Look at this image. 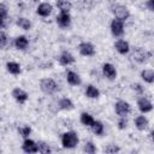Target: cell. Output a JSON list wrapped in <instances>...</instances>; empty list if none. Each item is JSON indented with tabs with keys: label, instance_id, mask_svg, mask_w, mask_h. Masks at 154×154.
I'll use <instances>...</instances> for the list:
<instances>
[{
	"label": "cell",
	"instance_id": "cell-2",
	"mask_svg": "<svg viewBox=\"0 0 154 154\" xmlns=\"http://www.w3.org/2000/svg\"><path fill=\"white\" fill-rule=\"evenodd\" d=\"M40 89L45 94L52 95V94H54V93L58 91L59 87H58V83L54 79H52V78H43L40 82Z\"/></svg>",
	"mask_w": 154,
	"mask_h": 154
},
{
	"label": "cell",
	"instance_id": "cell-14",
	"mask_svg": "<svg viewBox=\"0 0 154 154\" xmlns=\"http://www.w3.org/2000/svg\"><path fill=\"white\" fill-rule=\"evenodd\" d=\"M114 48H116V51L119 54H123V55L124 54H128L130 52V45H129V42L125 41V40H122V38H119V40H117L114 42Z\"/></svg>",
	"mask_w": 154,
	"mask_h": 154
},
{
	"label": "cell",
	"instance_id": "cell-16",
	"mask_svg": "<svg viewBox=\"0 0 154 154\" xmlns=\"http://www.w3.org/2000/svg\"><path fill=\"white\" fill-rule=\"evenodd\" d=\"M59 63H60V65H63V66H69V65H71V64L75 63V57H73L70 52L64 51V52L59 55Z\"/></svg>",
	"mask_w": 154,
	"mask_h": 154
},
{
	"label": "cell",
	"instance_id": "cell-30",
	"mask_svg": "<svg viewBox=\"0 0 154 154\" xmlns=\"http://www.w3.org/2000/svg\"><path fill=\"white\" fill-rule=\"evenodd\" d=\"M103 152L105 153H118V152H120V148L116 144H108L103 148Z\"/></svg>",
	"mask_w": 154,
	"mask_h": 154
},
{
	"label": "cell",
	"instance_id": "cell-31",
	"mask_svg": "<svg viewBox=\"0 0 154 154\" xmlns=\"http://www.w3.org/2000/svg\"><path fill=\"white\" fill-rule=\"evenodd\" d=\"M8 43V37L5 32H0V48H5Z\"/></svg>",
	"mask_w": 154,
	"mask_h": 154
},
{
	"label": "cell",
	"instance_id": "cell-19",
	"mask_svg": "<svg viewBox=\"0 0 154 154\" xmlns=\"http://www.w3.org/2000/svg\"><path fill=\"white\" fill-rule=\"evenodd\" d=\"M58 105H59V108H60V109H64V111H71V109H73V107H75L72 100L69 99V97H63V99H60Z\"/></svg>",
	"mask_w": 154,
	"mask_h": 154
},
{
	"label": "cell",
	"instance_id": "cell-8",
	"mask_svg": "<svg viewBox=\"0 0 154 154\" xmlns=\"http://www.w3.org/2000/svg\"><path fill=\"white\" fill-rule=\"evenodd\" d=\"M102 73L109 81H114L117 78V70L111 63H105L102 65Z\"/></svg>",
	"mask_w": 154,
	"mask_h": 154
},
{
	"label": "cell",
	"instance_id": "cell-6",
	"mask_svg": "<svg viewBox=\"0 0 154 154\" xmlns=\"http://www.w3.org/2000/svg\"><path fill=\"white\" fill-rule=\"evenodd\" d=\"M149 55H150V54H149L147 51H144L143 48H141V47L135 48L134 52H132V59H134L135 61H137L138 64L146 63V61L148 60Z\"/></svg>",
	"mask_w": 154,
	"mask_h": 154
},
{
	"label": "cell",
	"instance_id": "cell-9",
	"mask_svg": "<svg viewBox=\"0 0 154 154\" xmlns=\"http://www.w3.org/2000/svg\"><path fill=\"white\" fill-rule=\"evenodd\" d=\"M57 23L60 28L63 29H66L71 25V16L69 12H60L58 16H57Z\"/></svg>",
	"mask_w": 154,
	"mask_h": 154
},
{
	"label": "cell",
	"instance_id": "cell-24",
	"mask_svg": "<svg viewBox=\"0 0 154 154\" xmlns=\"http://www.w3.org/2000/svg\"><path fill=\"white\" fill-rule=\"evenodd\" d=\"M55 5L60 10V12H69L72 7V4L69 0H57Z\"/></svg>",
	"mask_w": 154,
	"mask_h": 154
},
{
	"label": "cell",
	"instance_id": "cell-23",
	"mask_svg": "<svg viewBox=\"0 0 154 154\" xmlns=\"http://www.w3.org/2000/svg\"><path fill=\"white\" fill-rule=\"evenodd\" d=\"M141 77L144 82L147 83H153L154 82V71L152 69H144L141 71Z\"/></svg>",
	"mask_w": 154,
	"mask_h": 154
},
{
	"label": "cell",
	"instance_id": "cell-22",
	"mask_svg": "<svg viewBox=\"0 0 154 154\" xmlns=\"http://www.w3.org/2000/svg\"><path fill=\"white\" fill-rule=\"evenodd\" d=\"M90 128H91L93 132L97 136H102L105 134V126H103L102 122H100V120H94V123L91 124Z\"/></svg>",
	"mask_w": 154,
	"mask_h": 154
},
{
	"label": "cell",
	"instance_id": "cell-1",
	"mask_svg": "<svg viewBox=\"0 0 154 154\" xmlns=\"http://www.w3.org/2000/svg\"><path fill=\"white\" fill-rule=\"evenodd\" d=\"M79 142L78 135L75 131H67L64 132L61 136V146L66 149H72L75 148Z\"/></svg>",
	"mask_w": 154,
	"mask_h": 154
},
{
	"label": "cell",
	"instance_id": "cell-5",
	"mask_svg": "<svg viewBox=\"0 0 154 154\" xmlns=\"http://www.w3.org/2000/svg\"><path fill=\"white\" fill-rule=\"evenodd\" d=\"M109 29H111V32H112L113 36L120 37V36H123V34H124V22H122V20L114 18V19L111 22Z\"/></svg>",
	"mask_w": 154,
	"mask_h": 154
},
{
	"label": "cell",
	"instance_id": "cell-11",
	"mask_svg": "<svg viewBox=\"0 0 154 154\" xmlns=\"http://www.w3.org/2000/svg\"><path fill=\"white\" fill-rule=\"evenodd\" d=\"M22 149L25 152V153H29V154H32V153H37L38 149H37V143L32 140H30L29 137L24 138L23 141V144H22Z\"/></svg>",
	"mask_w": 154,
	"mask_h": 154
},
{
	"label": "cell",
	"instance_id": "cell-35",
	"mask_svg": "<svg viewBox=\"0 0 154 154\" xmlns=\"http://www.w3.org/2000/svg\"><path fill=\"white\" fill-rule=\"evenodd\" d=\"M146 6L148 7L149 11H154V0H147Z\"/></svg>",
	"mask_w": 154,
	"mask_h": 154
},
{
	"label": "cell",
	"instance_id": "cell-27",
	"mask_svg": "<svg viewBox=\"0 0 154 154\" xmlns=\"http://www.w3.org/2000/svg\"><path fill=\"white\" fill-rule=\"evenodd\" d=\"M37 149H38V152L42 153V154H48V153L52 152V149H51V147L48 146V143H46V142H43V141H38V142H37Z\"/></svg>",
	"mask_w": 154,
	"mask_h": 154
},
{
	"label": "cell",
	"instance_id": "cell-17",
	"mask_svg": "<svg viewBox=\"0 0 154 154\" xmlns=\"http://www.w3.org/2000/svg\"><path fill=\"white\" fill-rule=\"evenodd\" d=\"M148 125H149V122L144 116H137L135 118V126L137 128V130L144 131L148 128Z\"/></svg>",
	"mask_w": 154,
	"mask_h": 154
},
{
	"label": "cell",
	"instance_id": "cell-20",
	"mask_svg": "<svg viewBox=\"0 0 154 154\" xmlns=\"http://www.w3.org/2000/svg\"><path fill=\"white\" fill-rule=\"evenodd\" d=\"M6 70L11 73V75H19L22 72V67L16 61H8L6 64Z\"/></svg>",
	"mask_w": 154,
	"mask_h": 154
},
{
	"label": "cell",
	"instance_id": "cell-34",
	"mask_svg": "<svg viewBox=\"0 0 154 154\" xmlns=\"http://www.w3.org/2000/svg\"><path fill=\"white\" fill-rule=\"evenodd\" d=\"M132 89H134L135 91L140 93V94H142V93H143V87H142L140 83H134V84H132Z\"/></svg>",
	"mask_w": 154,
	"mask_h": 154
},
{
	"label": "cell",
	"instance_id": "cell-15",
	"mask_svg": "<svg viewBox=\"0 0 154 154\" xmlns=\"http://www.w3.org/2000/svg\"><path fill=\"white\" fill-rule=\"evenodd\" d=\"M53 11V6L49 2H41L37 8H36V13L41 17H48Z\"/></svg>",
	"mask_w": 154,
	"mask_h": 154
},
{
	"label": "cell",
	"instance_id": "cell-26",
	"mask_svg": "<svg viewBox=\"0 0 154 154\" xmlns=\"http://www.w3.org/2000/svg\"><path fill=\"white\" fill-rule=\"evenodd\" d=\"M94 117L90 114V113H88V112H83V113H81V123L83 124V125H85V126H91V124L94 123Z\"/></svg>",
	"mask_w": 154,
	"mask_h": 154
},
{
	"label": "cell",
	"instance_id": "cell-33",
	"mask_svg": "<svg viewBox=\"0 0 154 154\" xmlns=\"http://www.w3.org/2000/svg\"><path fill=\"white\" fill-rule=\"evenodd\" d=\"M7 13H8V11H7L6 5L0 2V18H1V19H5V18L7 17Z\"/></svg>",
	"mask_w": 154,
	"mask_h": 154
},
{
	"label": "cell",
	"instance_id": "cell-29",
	"mask_svg": "<svg viewBox=\"0 0 154 154\" xmlns=\"http://www.w3.org/2000/svg\"><path fill=\"white\" fill-rule=\"evenodd\" d=\"M18 132H19V135H20L23 138H26V137H29V135L31 134V128L28 126V125L20 126V128L18 129Z\"/></svg>",
	"mask_w": 154,
	"mask_h": 154
},
{
	"label": "cell",
	"instance_id": "cell-3",
	"mask_svg": "<svg viewBox=\"0 0 154 154\" xmlns=\"http://www.w3.org/2000/svg\"><path fill=\"white\" fill-rule=\"evenodd\" d=\"M112 12L114 14V18L119 19L122 22H125L130 17V11L124 5H116V6H113L112 7Z\"/></svg>",
	"mask_w": 154,
	"mask_h": 154
},
{
	"label": "cell",
	"instance_id": "cell-18",
	"mask_svg": "<svg viewBox=\"0 0 154 154\" xmlns=\"http://www.w3.org/2000/svg\"><path fill=\"white\" fill-rule=\"evenodd\" d=\"M14 46H16L17 49L24 51V49H26L28 46H29V40H28L25 36L20 35V36H18V37H16V40H14Z\"/></svg>",
	"mask_w": 154,
	"mask_h": 154
},
{
	"label": "cell",
	"instance_id": "cell-28",
	"mask_svg": "<svg viewBox=\"0 0 154 154\" xmlns=\"http://www.w3.org/2000/svg\"><path fill=\"white\" fill-rule=\"evenodd\" d=\"M83 150H84L87 154H94V153L96 152V147H95V144H94L91 141H88V142L84 143Z\"/></svg>",
	"mask_w": 154,
	"mask_h": 154
},
{
	"label": "cell",
	"instance_id": "cell-36",
	"mask_svg": "<svg viewBox=\"0 0 154 154\" xmlns=\"http://www.w3.org/2000/svg\"><path fill=\"white\" fill-rule=\"evenodd\" d=\"M2 28H4V19L0 18V30H1Z\"/></svg>",
	"mask_w": 154,
	"mask_h": 154
},
{
	"label": "cell",
	"instance_id": "cell-21",
	"mask_svg": "<svg viewBox=\"0 0 154 154\" xmlns=\"http://www.w3.org/2000/svg\"><path fill=\"white\" fill-rule=\"evenodd\" d=\"M85 96L89 99H97L100 96V90L93 84H89L85 88Z\"/></svg>",
	"mask_w": 154,
	"mask_h": 154
},
{
	"label": "cell",
	"instance_id": "cell-12",
	"mask_svg": "<svg viewBox=\"0 0 154 154\" xmlns=\"http://www.w3.org/2000/svg\"><path fill=\"white\" fill-rule=\"evenodd\" d=\"M65 76H66V81H67V83L70 85H79L82 83L81 76L77 72L72 71V70H66Z\"/></svg>",
	"mask_w": 154,
	"mask_h": 154
},
{
	"label": "cell",
	"instance_id": "cell-4",
	"mask_svg": "<svg viewBox=\"0 0 154 154\" xmlns=\"http://www.w3.org/2000/svg\"><path fill=\"white\" fill-rule=\"evenodd\" d=\"M114 109H116V113L119 117H126L131 112V106H130L129 102H126L124 100H119V101L116 102Z\"/></svg>",
	"mask_w": 154,
	"mask_h": 154
},
{
	"label": "cell",
	"instance_id": "cell-13",
	"mask_svg": "<svg viewBox=\"0 0 154 154\" xmlns=\"http://www.w3.org/2000/svg\"><path fill=\"white\" fill-rule=\"evenodd\" d=\"M12 97H13L18 103H24V102L28 100L29 95H28V93H26L25 90H23L22 88H14V89L12 90Z\"/></svg>",
	"mask_w": 154,
	"mask_h": 154
},
{
	"label": "cell",
	"instance_id": "cell-7",
	"mask_svg": "<svg viewBox=\"0 0 154 154\" xmlns=\"http://www.w3.org/2000/svg\"><path fill=\"white\" fill-rule=\"evenodd\" d=\"M78 51L83 57H93L95 54V47L90 42H81L78 45Z\"/></svg>",
	"mask_w": 154,
	"mask_h": 154
},
{
	"label": "cell",
	"instance_id": "cell-25",
	"mask_svg": "<svg viewBox=\"0 0 154 154\" xmlns=\"http://www.w3.org/2000/svg\"><path fill=\"white\" fill-rule=\"evenodd\" d=\"M17 25L20 28V29H23V30H30L31 29V22L28 19V18H25V17H19V18H17Z\"/></svg>",
	"mask_w": 154,
	"mask_h": 154
},
{
	"label": "cell",
	"instance_id": "cell-32",
	"mask_svg": "<svg viewBox=\"0 0 154 154\" xmlns=\"http://www.w3.org/2000/svg\"><path fill=\"white\" fill-rule=\"evenodd\" d=\"M117 125H118V129H120V130L125 129V128L128 126V120H126V118H125V117H120V118L118 119V122H117Z\"/></svg>",
	"mask_w": 154,
	"mask_h": 154
},
{
	"label": "cell",
	"instance_id": "cell-10",
	"mask_svg": "<svg viewBox=\"0 0 154 154\" xmlns=\"http://www.w3.org/2000/svg\"><path fill=\"white\" fill-rule=\"evenodd\" d=\"M137 107H138V109H140V112H142V113H148V112H150L152 109H153V103L150 102V100L149 99H147V97H140L138 100H137Z\"/></svg>",
	"mask_w": 154,
	"mask_h": 154
}]
</instances>
